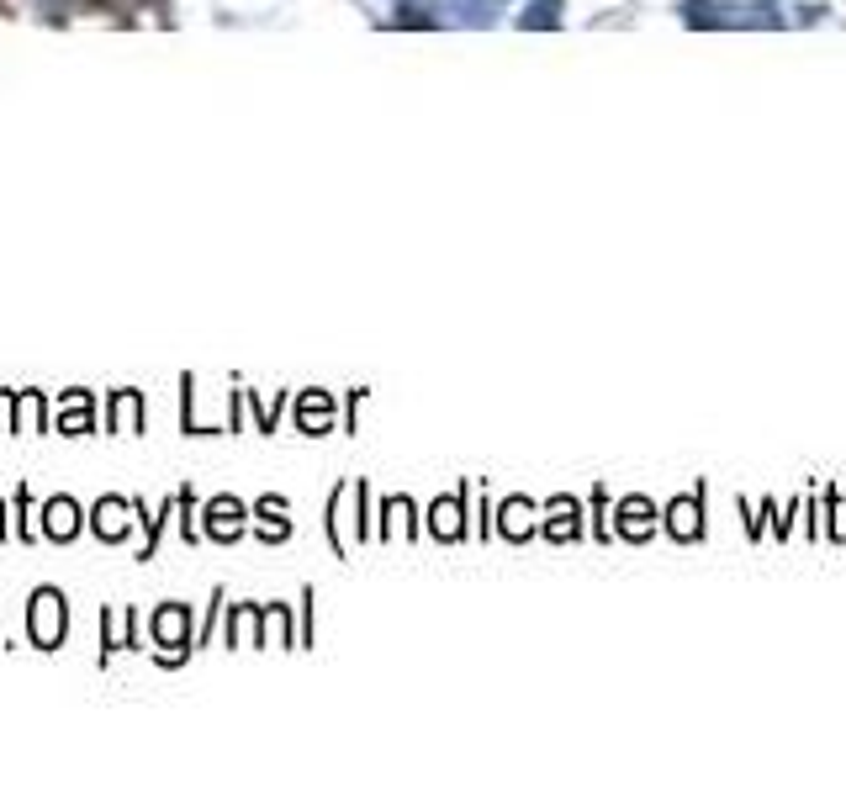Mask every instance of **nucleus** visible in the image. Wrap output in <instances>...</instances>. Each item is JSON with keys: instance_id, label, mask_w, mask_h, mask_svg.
<instances>
[{"instance_id": "nucleus-1", "label": "nucleus", "mask_w": 846, "mask_h": 793, "mask_svg": "<svg viewBox=\"0 0 846 793\" xmlns=\"http://www.w3.org/2000/svg\"><path fill=\"white\" fill-rule=\"evenodd\" d=\"M38 640H59V593H38Z\"/></svg>"}]
</instances>
